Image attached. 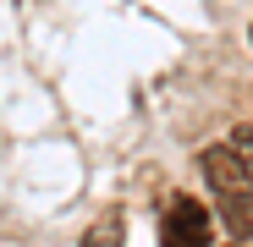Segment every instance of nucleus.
<instances>
[{
    "label": "nucleus",
    "mask_w": 253,
    "mask_h": 247,
    "mask_svg": "<svg viewBox=\"0 0 253 247\" xmlns=\"http://www.w3.org/2000/svg\"><path fill=\"white\" fill-rule=\"evenodd\" d=\"M160 247H209V214L193 198H171L160 220Z\"/></svg>",
    "instance_id": "1"
},
{
    "label": "nucleus",
    "mask_w": 253,
    "mask_h": 247,
    "mask_svg": "<svg viewBox=\"0 0 253 247\" xmlns=\"http://www.w3.org/2000/svg\"><path fill=\"white\" fill-rule=\"evenodd\" d=\"M198 165H204L209 187H215L220 198H226V192H253V165H248L231 143H226V148H204V159H198Z\"/></svg>",
    "instance_id": "2"
},
{
    "label": "nucleus",
    "mask_w": 253,
    "mask_h": 247,
    "mask_svg": "<svg viewBox=\"0 0 253 247\" xmlns=\"http://www.w3.org/2000/svg\"><path fill=\"white\" fill-rule=\"evenodd\" d=\"M220 220L231 225V236H248L253 242V192H226L220 198Z\"/></svg>",
    "instance_id": "3"
},
{
    "label": "nucleus",
    "mask_w": 253,
    "mask_h": 247,
    "mask_svg": "<svg viewBox=\"0 0 253 247\" xmlns=\"http://www.w3.org/2000/svg\"><path fill=\"white\" fill-rule=\"evenodd\" d=\"M83 247H126V225H121V214L110 209L105 220H94L88 236H83Z\"/></svg>",
    "instance_id": "4"
},
{
    "label": "nucleus",
    "mask_w": 253,
    "mask_h": 247,
    "mask_svg": "<svg viewBox=\"0 0 253 247\" xmlns=\"http://www.w3.org/2000/svg\"><path fill=\"white\" fill-rule=\"evenodd\" d=\"M231 148H237V154L253 165V127H231Z\"/></svg>",
    "instance_id": "5"
},
{
    "label": "nucleus",
    "mask_w": 253,
    "mask_h": 247,
    "mask_svg": "<svg viewBox=\"0 0 253 247\" xmlns=\"http://www.w3.org/2000/svg\"><path fill=\"white\" fill-rule=\"evenodd\" d=\"M248 247H253V242H248Z\"/></svg>",
    "instance_id": "6"
}]
</instances>
